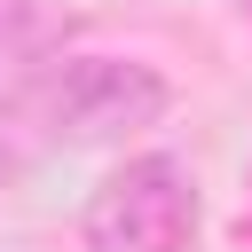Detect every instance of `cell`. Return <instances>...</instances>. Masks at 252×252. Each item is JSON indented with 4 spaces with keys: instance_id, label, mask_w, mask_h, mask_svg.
I'll return each mask as SVG.
<instances>
[{
    "instance_id": "1",
    "label": "cell",
    "mask_w": 252,
    "mask_h": 252,
    "mask_svg": "<svg viewBox=\"0 0 252 252\" xmlns=\"http://www.w3.org/2000/svg\"><path fill=\"white\" fill-rule=\"evenodd\" d=\"M0 110L16 126H32L39 142H71V150H94V142H134L150 134L165 110H173V79L158 63H134V55H55L39 71H24Z\"/></svg>"
},
{
    "instance_id": "2",
    "label": "cell",
    "mask_w": 252,
    "mask_h": 252,
    "mask_svg": "<svg viewBox=\"0 0 252 252\" xmlns=\"http://www.w3.org/2000/svg\"><path fill=\"white\" fill-rule=\"evenodd\" d=\"M205 236V189L181 158L142 150L94 181L79 205V244L87 252H197Z\"/></svg>"
},
{
    "instance_id": "3",
    "label": "cell",
    "mask_w": 252,
    "mask_h": 252,
    "mask_svg": "<svg viewBox=\"0 0 252 252\" xmlns=\"http://www.w3.org/2000/svg\"><path fill=\"white\" fill-rule=\"evenodd\" d=\"M79 39V8L63 0H0V71H39Z\"/></svg>"
},
{
    "instance_id": "4",
    "label": "cell",
    "mask_w": 252,
    "mask_h": 252,
    "mask_svg": "<svg viewBox=\"0 0 252 252\" xmlns=\"http://www.w3.org/2000/svg\"><path fill=\"white\" fill-rule=\"evenodd\" d=\"M0 181H16V150L8 142H0Z\"/></svg>"
}]
</instances>
